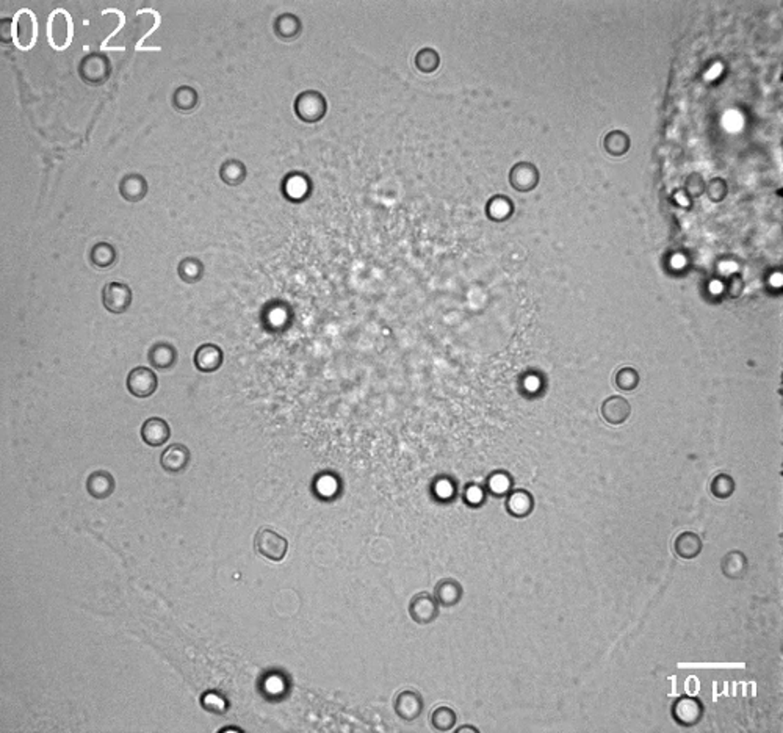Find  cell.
Returning <instances> with one entry per match:
<instances>
[{
  "mask_svg": "<svg viewBox=\"0 0 783 733\" xmlns=\"http://www.w3.org/2000/svg\"><path fill=\"white\" fill-rule=\"evenodd\" d=\"M508 511L516 517H525L533 509V497L527 490H516L508 498Z\"/></svg>",
  "mask_w": 783,
  "mask_h": 733,
  "instance_id": "obj_26",
  "label": "cell"
},
{
  "mask_svg": "<svg viewBox=\"0 0 783 733\" xmlns=\"http://www.w3.org/2000/svg\"><path fill=\"white\" fill-rule=\"evenodd\" d=\"M489 488L492 492L501 495L508 492V489L511 488V479L508 475H505V473H495V475H492L489 479Z\"/></svg>",
  "mask_w": 783,
  "mask_h": 733,
  "instance_id": "obj_39",
  "label": "cell"
},
{
  "mask_svg": "<svg viewBox=\"0 0 783 733\" xmlns=\"http://www.w3.org/2000/svg\"><path fill=\"white\" fill-rule=\"evenodd\" d=\"M702 539L692 531H683L678 534L674 542L675 553L683 560H692L702 552Z\"/></svg>",
  "mask_w": 783,
  "mask_h": 733,
  "instance_id": "obj_18",
  "label": "cell"
},
{
  "mask_svg": "<svg viewBox=\"0 0 783 733\" xmlns=\"http://www.w3.org/2000/svg\"><path fill=\"white\" fill-rule=\"evenodd\" d=\"M174 107L182 113H190L197 107V93L191 86H180L173 97Z\"/></svg>",
  "mask_w": 783,
  "mask_h": 733,
  "instance_id": "obj_28",
  "label": "cell"
},
{
  "mask_svg": "<svg viewBox=\"0 0 783 733\" xmlns=\"http://www.w3.org/2000/svg\"><path fill=\"white\" fill-rule=\"evenodd\" d=\"M602 417L610 425H622L631 414V406L624 396H610L602 405Z\"/></svg>",
  "mask_w": 783,
  "mask_h": 733,
  "instance_id": "obj_12",
  "label": "cell"
},
{
  "mask_svg": "<svg viewBox=\"0 0 783 733\" xmlns=\"http://www.w3.org/2000/svg\"><path fill=\"white\" fill-rule=\"evenodd\" d=\"M219 178H221L224 184L229 185V187H237V185L243 184L245 179H246L245 163L240 162V160H237V158L228 160V162H224L221 165V169H219Z\"/></svg>",
  "mask_w": 783,
  "mask_h": 733,
  "instance_id": "obj_24",
  "label": "cell"
},
{
  "mask_svg": "<svg viewBox=\"0 0 783 733\" xmlns=\"http://www.w3.org/2000/svg\"><path fill=\"white\" fill-rule=\"evenodd\" d=\"M190 450L184 444H173L162 453L160 464L168 473H180L189 467Z\"/></svg>",
  "mask_w": 783,
  "mask_h": 733,
  "instance_id": "obj_11",
  "label": "cell"
},
{
  "mask_svg": "<svg viewBox=\"0 0 783 733\" xmlns=\"http://www.w3.org/2000/svg\"><path fill=\"white\" fill-rule=\"evenodd\" d=\"M202 707L208 710V712L212 713H224L226 708H228V705L223 701L221 697L218 696V694L215 693H207L206 696L202 697Z\"/></svg>",
  "mask_w": 783,
  "mask_h": 733,
  "instance_id": "obj_38",
  "label": "cell"
},
{
  "mask_svg": "<svg viewBox=\"0 0 783 733\" xmlns=\"http://www.w3.org/2000/svg\"><path fill=\"white\" fill-rule=\"evenodd\" d=\"M434 597L439 605L455 606L462 599V586L453 578H445V580H440L437 586H435Z\"/></svg>",
  "mask_w": 783,
  "mask_h": 733,
  "instance_id": "obj_20",
  "label": "cell"
},
{
  "mask_svg": "<svg viewBox=\"0 0 783 733\" xmlns=\"http://www.w3.org/2000/svg\"><path fill=\"white\" fill-rule=\"evenodd\" d=\"M705 193L713 202H719L727 196V184L724 179L714 178L705 184Z\"/></svg>",
  "mask_w": 783,
  "mask_h": 733,
  "instance_id": "obj_36",
  "label": "cell"
},
{
  "mask_svg": "<svg viewBox=\"0 0 783 733\" xmlns=\"http://www.w3.org/2000/svg\"><path fill=\"white\" fill-rule=\"evenodd\" d=\"M409 614L417 624H429L439 614V603L428 592H418L409 603Z\"/></svg>",
  "mask_w": 783,
  "mask_h": 733,
  "instance_id": "obj_7",
  "label": "cell"
},
{
  "mask_svg": "<svg viewBox=\"0 0 783 733\" xmlns=\"http://www.w3.org/2000/svg\"><path fill=\"white\" fill-rule=\"evenodd\" d=\"M672 714L678 724L685 727L696 725L703 716V705L694 697H680L672 708Z\"/></svg>",
  "mask_w": 783,
  "mask_h": 733,
  "instance_id": "obj_9",
  "label": "cell"
},
{
  "mask_svg": "<svg viewBox=\"0 0 783 733\" xmlns=\"http://www.w3.org/2000/svg\"><path fill=\"white\" fill-rule=\"evenodd\" d=\"M256 552L272 561H282L289 550V541L272 527H261L254 536Z\"/></svg>",
  "mask_w": 783,
  "mask_h": 733,
  "instance_id": "obj_1",
  "label": "cell"
},
{
  "mask_svg": "<svg viewBox=\"0 0 783 733\" xmlns=\"http://www.w3.org/2000/svg\"><path fill=\"white\" fill-rule=\"evenodd\" d=\"M710 489L711 494H713L716 498L725 500L732 497L733 492H735V481H733V478L730 475H727V473H719V475H716L713 478V481L710 484Z\"/></svg>",
  "mask_w": 783,
  "mask_h": 733,
  "instance_id": "obj_32",
  "label": "cell"
},
{
  "mask_svg": "<svg viewBox=\"0 0 783 733\" xmlns=\"http://www.w3.org/2000/svg\"><path fill=\"white\" fill-rule=\"evenodd\" d=\"M115 486H117L115 478L112 473H108L107 470L93 472L86 479L88 494L97 500L108 498L110 495L115 492Z\"/></svg>",
  "mask_w": 783,
  "mask_h": 733,
  "instance_id": "obj_15",
  "label": "cell"
},
{
  "mask_svg": "<svg viewBox=\"0 0 783 733\" xmlns=\"http://www.w3.org/2000/svg\"><path fill=\"white\" fill-rule=\"evenodd\" d=\"M178 362V351L167 341H158L149 350V363L157 370H168Z\"/></svg>",
  "mask_w": 783,
  "mask_h": 733,
  "instance_id": "obj_17",
  "label": "cell"
},
{
  "mask_svg": "<svg viewBox=\"0 0 783 733\" xmlns=\"http://www.w3.org/2000/svg\"><path fill=\"white\" fill-rule=\"evenodd\" d=\"M311 191V182H309L307 176L301 173H293L287 176L284 182V193L285 196L291 201H301L309 195Z\"/></svg>",
  "mask_w": 783,
  "mask_h": 733,
  "instance_id": "obj_22",
  "label": "cell"
},
{
  "mask_svg": "<svg viewBox=\"0 0 783 733\" xmlns=\"http://www.w3.org/2000/svg\"><path fill=\"white\" fill-rule=\"evenodd\" d=\"M38 35V24L36 18L33 16L32 11L22 10L19 13V18L16 19V44L21 49H32L36 43Z\"/></svg>",
  "mask_w": 783,
  "mask_h": 733,
  "instance_id": "obj_10",
  "label": "cell"
},
{
  "mask_svg": "<svg viewBox=\"0 0 783 733\" xmlns=\"http://www.w3.org/2000/svg\"><path fill=\"white\" fill-rule=\"evenodd\" d=\"M722 574L730 580H740L747 572V558L743 552L732 550L722 558Z\"/></svg>",
  "mask_w": 783,
  "mask_h": 733,
  "instance_id": "obj_21",
  "label": "cell"
},
{
  "mask_svg": "<svg viewBox=\"0 0 783 733\" xmlns=\"http://www.w3.org/2000/svg\"><path fill=\"white\" fill-rule=\"evenodd\" d=\"M223 351L213 344H204L195 352V367L202 373H213L223 365Z\"/></svg>",
  "mask_w": 783,
  "mask_h": 733,
  "instance_id": "obj_13",
  "label": "cell"
},
{
  "mask_svg": "<svg viewBox=\"0 0 783 733\" xmlns=\"http://www.w3.org/2000/svg\"><path fill=\"white\" fill-rule=\"evenodd\" d=\"M743 287H744L743 279H741L740 276H733V278L729 280V295L733 296V298H738V296L741 295Z\"/></svg>",
  "mask_w": 783,
  "mask_h": 733,
  "instance_id": "obj_43",
  "label": "cell"
},
{
  "mask_svg": "<svg viewBox=\"0 0 783 733\" xmlns=\"http://www.w3.org/2000/svg\"><path fill=\"white\" fill-rule=\"evenodd\" d=\"M509 182L512 189L517 191H533L539 184V171L533 163L519 162L509 171Z\"/></svg>",
  "mask_w": 783,
  "mask_h": 733,
  "instance_id": "obj_8",
  "label": "cell"
},
{
  "mask_svg": "<svg viewBox=\"0 0 783 733\" xmlns=\"http://www.w3.org/2000/svg\"><path fill=\"white\" fill-rule=\"evenodd\" d=\"M119 193L125 201L129 202H140L147 193V184L143 176L140 174H129L121 180L119 184Z\"/></svg>",
  "mask_w": 783,
  "mask_h": 733,
  "instance_id": "obj_19",
  "label": "cell"
},
{
  "mask_svg": "<svg viewBox=\"0 0 783 733\" xmlns=\"http://www.w3.org/2000/svg\"><path fill=\"white\" fill-rule=\"evenodd\" d=\"M74 36V24L69 13L64 10H57L47 21L49 44L57 51H63L71 44Z\"/></svg>",
  "mask_w": 783,
  "mask_h": 733,
  "instance_id": "obj_3",
  "label": "cell"
},
{
  "mask_svg": "<svg viewBox=\"0 0 783 733\" xmlns=\"http://www.w3.org/2000/svg\"><path fill=\"white\" fill-rule=\"evenodd\" d=\"M685 191L689 197H699L705 193V180L700 174H691L686 179Z\"/></svg>",
  "mask_w": 783,
  "mask_h": 733,
  "instance_id": "obj_37",
  "label": "cell"
},
{
  "mask_svg": "<svg viewBox=\"0 0 783 733\" xmlns=\"http://www.w3.org/2000/svg\"><path fill=\"white\" fill-rule=\"evenodd\" d=\"M457 732H477V729H473V727H461Z\"/></svg>",
  "mask_w": 783,
  "mask_h": 733,
  "instance_id": "obj_45",
  "label": "cell"
},
{
  "mask_svg": "<svg viewBox=\"0 0 783 733\" xmlns=\"http://www.w3.org/2000/svg\"><path fill=\"white\" fill-rule=\"evenodd\" d=\"M616 385L624 392H633L639 385V373L631 367H624L616 373Z\"/></svg>",
  "mask_w": 783,
  "mask_h": 733,
  "instance_id": "obj_34",
  "label": "cell"
},
{
  "mask_svg": "<svg viewBox=\"0 0 783 733\" xmlns=\"http://www.w3.org/2000/svg\"><path fill=\"white\" fill-rule=\"evenodd\" d=\"M433 725L440 732H448L456 724V713L450 707H439L431 716Z\"/></svg>",
  "mask_w": 783,
  "mask_h": 733,
  "instance_id": "obj_33",
  "label": "cell"
},
{
  "mask_svg": "<svg viewBox=\"0 0 783 733\" xmlns=\"http://www.w3.org/2000/svg\"><path fill=\"white\" fill-rule=\"evenodd\" d=\"M295 112L296 117L301 121H304V123H318L328 112V102L322 93L315 90H307L296 97Z\"/></svg>",
  "mask_w": 783,
  "mask_h": 733,
  "instance_id": "obj_2",
  "label": "cell"
},
{
  "mask_svg": "<svg viewBox=\"0 0 783 733\" xmlns=\"http://www.w3.org/2000/svg\"><path fill=\"white\" fill-rule=\"evenodd\" d=\"M110 63L106 55L88 53L80 62L79 74L88 85H102L110 77Z\"/></svg>",
  "mask_w": 783,
  "mask_h": 733,
  "instance_id": "obj_4",
  "label": "cell"
},
{
  "mask_svg": "<svg viewBox=\"0 0 783 733\" xmlns=\"http://www.w3.org/2000/svg\"><path fill=\"white\" fill-rule=\"evenodd\" d=\"M178 273L184 283H197L204 274V265L201 261H197L195 257H186L179 263Z\"/></svg>",
  "mask_w": 783,
  "mask_h": 733,
  "instance_id": "obj_29",
  "label": "cell"
},
{
  "mask_svg": "<svg viewBox=\"0 0 783 733\" xmlns=\"http://www.w3.org/2000/svg\"><path fill=\"white\" fill-rule=\"evenodd\" d=\"M630 146H631L630 136H628L625 132H622V130L610 132V134L605 136V141H603L605 151L613 157L625 156V154L628 152V149H630Z\"/></svg>",
  "mask_w": 783,
  "mask_h": 733,
  "instance_id": "obj_25",
  "label": "cell"
},
{
  "mask_svg": "<svg viewBox=\"0 0 783 733\" xmlns=\"http://www.w3.org/2000/svg\"><path fill=\"white\" fill-rule=\"evenodd\" d=\"M265 690L269 694H280L285 690V683L279 675H272L265 680Z\"/></svg>",
  "mask_w": 783,
  "mask_h": 733,
  "instance_id": "obj_41",
  "label": "cell"
},
{
  "mask_svg": "<svg viewBox=\"0 0 783 733\" xmlns=\"http://www.w3.org/2000/svg\"><path fill=\"white\" fill-rule=\"evenodd\" d=\"M435 494H437L439 498H450L453 495V484L446 481V479H440L435 484Z\"/></svg>",
  "mask_w": 783,
  "mask_h": 733,
  "instance_id": "obj_42",
  "label": "cell"
},
{
  "mask_svg": "<svg viewBox=\"0 0 783 733\" xmlns=\"http://www.w3.org/2000/svg\"><path fill=\"white\" fill-rule=\"evenodd\" d=\"M171 436V429L163 418L152 417L143 423L141 426V439L143 442L149 446H162L168 442Z\"/></svg>",
  "mask_w": 783,
  "mask_h": 733,
  "instance_id": "obj_14",
  "label": "cell"
},
{
  "mask_svg": "<svg viewBox=\"0 0 783 733\" xmlns=\"http://www.w3.org/2000/svg\"><path fill=\"white\" fill-rule=\"evenodd\" d=\"M395 710L400 718L406 721H413L420 716L423 710V702L420 694L415 691H402L398 694L395 701Z\"/></svg>",
  "mask_w": 783,
  "mask_h": 733,
  "instance_id": "obj_16",
  "label": "cell"
},
{
  "mask_svg": "<svg viewBox=\"0 0 783 733\" xmlns=\"http://www.w3.org/2000/svg\"><path fill=\"white\" fill-rule=\"evenodd\" d=\"M512 215V202L505 196H495L487 204V217L494 221H505Z\"/></svg>",
  "mask_w": 783,
  "mask_h": 733,
  "instance_id": "obj_30",
  "label": "cell"
},
{
  "mask_svg": "<svg viewBox=\"0 0 783 733\" xmlns=\"http://www.w3.org/2000/svg\"><path fill=\"white\" fill-rule=\"evenodd\" d=\"M274 32L280 40L293 41L301 33V21L295 14H282L274 22Z\"/></svg>",
  "mask_w": 783,
  "mask_h": 733,
  "instance_id": "obj_23",
  "label": "cell"
},
{
  "mask_svg": "<svg viewBox=\"0 0 783 733\" xmlns=\"http://www.w3.org/2000/svg\"><path fill=\"white\" fill-rule=\"evenodd\" d=\"M315 490L320 497L323 498L334 497L339 490L337 479H335L333 475H322L315 481Z\"/></svg>",
  "mask_w": 783,
  "mask_h": 733,
  "instance_id": "obj_35",
  "label": "cell"
},
{
  "mask_svg": "<svg viewBox=\"0 0 783 733\" xmlns=\"http://www.w3.org/2000/svg\"><path fill=\"white\" fill-rule=\"evenodd\" d=\"M104 307L110 313H124L132 304V290L123 283H108L102 289Z\"/></svg>",
  "mask_w": 783,
  "mask_h": 733,
  "instance_id": "obj_5",
  "label": "cell"
},
{
  "mask_svg": "<svg viewBox=\"0 0 783 733\" xmlns=\"http://www.w3.org/2000/svg\"><path fill=\"white\" fill-rule=\"evenodd\" d=\"M439 64H440V57L434 49L424 47L422 51H418L415 55L417 69L422 71L424 74H431L434 71H437Z\"/></svg>",
  "mask_w": 783,
  "mask_h": 733,
  "instance_id": "obj_31",
  "label": "cell"
},
{
  "mask_svg": "<svg viewBox=\"0 0 783 733\" xmlns=\"http://www.w3.org/2000/svg\"><path fill=\"white\" fill-rule=\"evenodd\" d=\"M128 390L136 398H147L157 390V376L151 368L135 367L128 376Z\"/></svg>",
  "mask_w": 783,
  "mask_h": 733,
  "instance_id": "obj_6",
  "label": "cell"
},
{
  "mask_svg": "<svg viewBox=\"0 0 783 733\" xmlns=\"http://www.w3.org/2000/svg\"><path fill=\"white\" fill-rule=\"evenodd\" d=\"M0 40L2 43H16V19L0 21Z\"/></svg>",
  "mask_w": 783,
  "mask_h": 733,
  "instance_id": "obj_40",
  "label": "cell"
},
{
  "mask_svg": "<svg viewBox=\"0 0 783 733\" xmlns=\"http://www.w3.org/2000/svg\"><path fill=\"white\" fill-rule=\"evenodd\" d=\"M466 497H467L468 501H470V503L477 505V503H479V501L483 500V490L479 489V488H477V486H472V488L467 489V495H466Z\"/></svg>",
  "mask_w": 783,
  "mask_h": 733,
  "instance_id": "obj_44",
  "label": "cell"
},
{
  "mask_svg": "<svg viewBox=\"0 0 783 733\" xmlns=\"http://www.w3.org/2000/svg\"><path fill=\"white\" fill-rule=\"evenodd\" d=\"M90 259L93 262V265L97 267V268H108L112 267L115 261H117V251H115V248L106 243V241H102V243H97L93 246L91 250V254Z\"/></svg>",
  "mask_w": 783,
  "mask_h": 733,
  "instance_id": "obj_27",
  "label": "cell"
}]
</instances>
